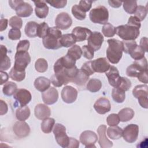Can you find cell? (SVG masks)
Segmentation results:
<instances>
[{
  "label": "cell",
  "mask_w": 148,
  "mask_h": 148,
  "mask_svg": "<svg viewBox=\"0 0 148 148\" xmlns=\"http://www.w3.org/2000/svg\"><path fill=\"white\" fill-rule=\"evenodd\" d=\"M106 126L102 124L97 129V133L99 136L98 143L101 148H109L113 146V142L108 139L106 136Z\"/></svg>",
  "instance_id": "obj_18"
},
{
  "label": "cell",
  "mask_w": 148,
  "mask_h": 148,
  "mask_svg": "<svg viewBox=\"0 0 148 148\" xmlns=\"http://www.w3.org/2000/svg\"><path fill=\"white\" fill-rule=\"evenodd\" d=\"M89 18L93 23L105 24L109 20V12L104 6H98L91 10Z\"/></svg>",
  "instance_id": "obj_4"
},
{
  "label": "cell",
  "mask_w": 148,
  "mask_h": 148,
  "mask_svg": "<svg viewBox=\"0 0 148 148\" xmlns=\"http://www.w3.org/2000/svg\"><path fill=\"white\" fill-rule=\"evenodd\" d=\"M108 3L109 5L114 8H118L121 6L123 2L120 1H108Z\"/></svg>",
  "instance_id": "obj_62"
},
{
  "label": "cell",
  "mask_w": 148,
  "mask_h": 148,
  "mask_svg": "<svg viewBox=\"0 0 148 148\" xmlns=\"http://www.w3.org/2000/svg\"><path fill=\"white\" fill-rule=\"evenodd\" d=\"M72 13L73 16L77 20H83L86 17V12L79 6V5H75L72 8Z\"/></svg>",
  "instance_id": "obj_38"
},
{
  "label": "cell",
  "mask_w": 148,
  "mask_h": 148,
  "mask_svg": "<svg viewBox=\"0 0 148 148\" xmlns=\"http://www.w3.org/2000/svg\"><path fill=\"white\" fill-rule=\"evenodd\" d=\"M79 147V142L76 139L69 137V143L68 145L69 148H77Z\"/></svg>",
  "instance_id": "obj_60"
},
{
  "label": "cell",
  "mask_w": 148,
  "mask_h": 148,
  "mask_svg": "<svg viewBox=\"0 0 148 148\" xmlns=\"http://www.w3.org/2000/svg\"><path fill=\"white\" fill-rule=\"evenodd\" d=\"M104 40L103 36L99 32H92L87 38L88 46L94 51L100 49L102 44Z\"/></svg>",
  "instance_id": "obj_11"
},
{
  "label": "cell",
  "mask_w": 148,
  "mask_h": 148,
  "mask_svg": "<svg viewBox=\"0 0 148 148\" xmlns=\"http://www.w3.org/2000/svg\"><path fill=\"white\" fill-rule=\"evenodd\" d=\"M102 32L106 37H113L116 34V27H114L111 24L108 23L103 26Z\"/></svg>",
  "instance_id": "obj_43"
},
{
  "label": "cell",
  "mask_w": 148,
  "mask_h": 148,
  "mask_svg": "<svg viewBox=\"0 0 148 148\" xmlns=\"http://www.w3.org/2000/svg\"><path fill=\"white\" fill-rule=\"evenodd\" d=\"M46 3H48L49 5H50L51 6L57 8V9H60L64 8L66 3L67 1L66 0H62V1H46Z\"/></svg>",
  "instance_id": "obj_54"
},
{
  "label": "cell",
  "mask_w": 148,
  "mask_h": 148,
  "mask_svg": "<svg viewBox=\"0 0 148 148\" xmlns=\"http://www.w3.org/2000/svg\"><path fill=\"white\" fill-rule=\"evenodd\" d=\"M110 65L105 57H101L91 61V67L94 72L104 73L107 72Z\"/></svg>",
  "instance_id": "obj_17"
},
{
  "label": "cell",
  "mask_w": 148,
  "mask_h": 148,
  "mask_svg": "<svg viewBox=\"0 0 148 148\" xmlns=\"http://www.w3.org/2000/svg\"><path fill=\"white\" fill-rule=\"evenodd\" d=\"M51 80L44 76H40L36 78L34 82L35 88L42 92L45 91L50 87Z\"/></svg>",
  "instance_id": "obj_24"
},
{
  "label": "cell",
  "mask_w": 148,
  "mask_h": 148,
  "mask_svg": "<svg viewBox=\"0 0 148 148\" xmlns=\"http://www.w3.org/2000/svg\"><path fill=\"white\" fill-rule=\"evenodd\" d=\"M0 114L1 116L5 114L8 110V108L6 103L1 99L0 101Z\"/></svg>",
  "instance_id": "obj_59"
},
{
  "label": "cell",
  "mask_w": 148,
  "mask_h": 148,
  "mask_svg": "<svg viewBox=\"0 0 148 148\" xmlns=\"http://www.w3.org/2000/svg\"><path fill=\"white\" fill-rule=\"evenodd\" d=\"M53 132L58 145L64 148L68 147L69 143V137L66 134L65 126L61 124L57 123L54 125Z\"/></svg>",
  "instance_id": "obj_6"
},
{
  "label": "cell",
  "mask_w": 148,
  "mask_h": 148,
  "mask_svg": "<svg viewBox=\"0 0 148 148\" xmlns=\"http://www.w3.org/2000/svg\"><path fill=\"white\" fill-rule=\"evenodd\" d=\"M131 87V82L130 79L125 77H120L116 87H117L123 91H128Z\"/></svg>",
  "instance_id": "obj_40"
},
{
  "label": "cell",
  "mask_w": 148,
  "mask_h": 148,
  "mask_svg": "<svg viewBox=\"0 0 148 148\" xmlns=\"http://www.w3.org/2000/svg\"><path fill=\"white\" fill-rule=\"evenodd\" d=\"M9 24L13 28L20 29L23 25V21L19 17L14 16L9 19Z\"/></svg>",
  "instance_id": "obj_48"
},
{
  "label": "cell",
  "mask_w": 148,
  "mask_h": 148,
  "mask_svg": "<svg viewBox=\"0 0 148 148\" xmlns=\"http://www.w3.org/2000/svg\"><path fill=\"white\" fill-rule=\"evenodd\" d=\"M139 127L136 124H131L126 126L123 130V136L124 139L128 143L135 142L138 136Z\"/></svg>",
  "instance_id": "obj_9"
},
{
  "label": "cell",
  "mask_w": 148,
  "mask_h": 148,
  "mask_svg": "<svg viewBox=\"0 0 148 148\" xmlns=\"http://www.w3.org/2000/svg\"><path fill=\"white\" fill-rule=\"evenodd\" d=\"M106 121L108 125L109 126H114L119 124L120 123V119L117 114L112 113L108 116Z\"/></svg>",
  "instance_id": "obj_49"
},
{
  "label": "cell",
  "mask_w": 148,
  "mask_h": 148,
  "mask_svg": "<svg viewBox=\"0 0 148 148\" xmlns=\"http://www.w3.org/2000/svg\"><path fill=\"white\" fill-rule=\"evenodd\" d=\"M55 124V120L53 118L47 117L41 123V130L45 134L50 133Z\"/></svg>",
  "instance_id": "obj_32"
},
{
  "label": "cell",
  "mask_w": 148,
  "mask_h": 148,
  "mask_svg": "<svg viewBox=\"0 0 148 148\" xmlns=\"http://www.w3.org/2000/svg\"><path fill=\"white\" fill-rule=\"evenodd\" d=\"M8 19L3 18H2L1 19V23H0L1 28H0V31L1 32L6 29L7 26H8Z\"/></svg>",
  "instance_id": "obj_63"
},
{
  "label": "cell",
  "mask_w": 148,
  "mask_h": 148,
  "mask_svg": "<svg viewBox=\"0 0 148 148\" xmlns=\"http://www.w3.org/2000/svg\"><path fill=\"white\" fill-rule=\"evenodd\" d=\"M102 87V83L101 80L97 79H91L87 83V90L91 92H96L98 91Z\"/></svg>",
  "instance_id": "obj_33"
},
{
  "label": "cell",
  "mask_w": 148,
  "mask_h": 148,
  "mask_svg": "<svg viewBox=\"0 0 148 148\" xmlns=\"http://www.w3.org/2000/svg\"><path fill=\"white\" fill-rule=\"evenodd\" d=\"M35 67L36 71L40 73H43L47 71L48 68V64L45 59L40 58L36 61Z\"/></svg>",
  "instance_id": "obj_42"
},
{
  "label": "cell",
  "mask_w": 148,
  "mask_h": 148,
  "mask_svg": "<svg viewBox=\"0 0 148 148\" xmlns=\"http://www.w3.org/2000/svg\"><path fill=\"white\" fill-rule=\"evenodd\" d=\"M120 119V121L127 122L131 120L135 114L134 111L130 108H125L120 110L117 114Z\"/></svg>",
  "instance_id": "obj_27"
},
{
  "label": "cell",
  "mask_w": 148,
  "mask_h": 148,
  "mask_svg": "<svg viewBox=\"0 0 148 148\" xmlns=\"http://www.w3.org/2000/svg\"><path fill=\"white\" fill-rule=\"evenodd\" d=\"M50 27L46 22L38 24L37 28V36L40 38H44L47 34Z\"/></svg>",
  "instance_id": "obj_41"
},
{
  "label": "cell",
  "mask_w": 148,
  "mask_h": 148,
  "mask_svg": "<svg viewBox=\"0 0 148 148\" xmlns=\"http://www.w3.org/2000/svg\"><path fill=\"white\" fill-rule=\"evenodd\" d=\"M8 50L3 45H1V71L8 70L11 65V62L9 57L6 55Z\"/></svg>",
  "instance_id": "obj_26"
},
{
  "label": "cell",
  "mask_w": 148,
  "mask_h": 148,
  "mask_svg": "<svg viewBox=\"0 0 148 148\" xmlns=\"http://www.w3.org/2000/svg\"><path fill=\"white\" fill-rule=\"evenodd\" d=\"M30 113V109L28 106H20L16 111V117L19 121H25L29 118Z\"/></svg>",
  "instance_id": "obj_31"
},
{
  "label": "cell",
  "mask_w": 148,
  "mask_h": 148,
  "mask_svg": "<svg viewBox=\"0 0 148 148\" xmlns=\"http://www.w3.org/2000/svg\"><path fill=\"white\" fill-rule=\"evenodd\" d=\"M105 75L108 77L109 84L113 87H116L120 77L117 68L114 66L111 65L109 70L105 72Z\"/></svg>",
  "instance_id": "obj_23"
},
{
  "label": "cell",
  "mask_w": 148,
  "mask_h": 148,
  "mask_svg": "<svg viewBox=\"0 0 148 148\" xmlns=\"http://www.w3.org/2000/svg\"><path fill=\"white\" fill-rule=\"evenodd\" d=\"M131 57L135 60H140L144 57L145 51L140 46L137 45L130 53Z\"/></svg>",
  "instance_id": "obj_45"
},
{
  "label": "cell",
  "mask_w": 148,
  "mask_h": 148,
  "mask_svg": "<svg viewBox=\"0 0 148 148\" xmlns=\"http://www.w3.org/2000/svg\"><path fill=\"white\" fill-rule=\"evenodd\" d=\"M80 142L86 148L95 147L94 144L98 140L97 135L93 131L87 130L83 131L80 135Z\"/></svg>",
  "instance_id": "obj_10"
},
{
  "label": "cell",
  "mask_w": 148,
  "mask_h": 148,
  "mask_svg": "<svg viewBox=\"0 0 148 148\" xmlns=\"http://www.w3.org/2000/svg\"><path fill=\"white\" fill-rule=\"evenodd\" d=\"M132 94L137 98L139 105L143 108H148V86L147 84L136 86L132 90Z\"/></svg>",
  "instance_id": "obj_7"
},
{
  "label": "cell",
  "mask_w": 148,
  "mask_h": 148,
  "mask_svg": "<svg viewBox=\"0 0 148 148\" xmlns=\"http://www.w3.org/2000/svg\"><path fill=\"white\" fill-rule=\"evenodd\" d=\"M107 134L113 140L119 139L123 135V130L117 125L110 126L107 130Z\"/></svg>",
  "instance_id": "obj_29"
},
{
  "label": "cell",
  "mask_w": 148,
  "mask_h": 148,
  "mask_svg": "<svg viewBox=\"0 0 148 148\" xmlns=\"http://www.w3.org/2000/svg\"><path fill=\"white\" fill-rule=\"evenodd\" d=\"M123 51L126 54H129L138 45L135 40H123Z\"/></svg>",
  "instance_id": "obj_47"
},
{
  "label": "cell",
  "mask_w": 148,
  "mask_h": 148,
  "mask_svg": "<svg viewBox=\"0 0 148 148\" xmlns=\"http://www.w3.org/2000/svg\"><path fill=\"white\" fill-rule=\"evenodd\" d=\"M127 24L134 26V27H137L138 28H140V27L141 26L140 20L137 17H136L135 16H132L130 17Z\"/></svg>",
  "instance_id": "obj_56"
},
{
  "label": "cell",
  "mask_w": 148,
  "mask_h": 148,
  "mask_svg": "<svg viewBox=\"0 0 148 148\" xmlns=\"http://www.w3.org/2000/svg\"><path fill=\"white\" fill-rule=\"evenodd\" d=\"M13 98L19 102L20 106H26L31 100V92L24 88L17 89L13 95Z\"/></svg>",
  "instance_id": "obj_15"
},
{
  "label": "cell",
  "mask_w": 148,
  "mask_h": 148,
  "mask_svg": "<svg viewBox=\"0 0 148 148\" xmlns=\"http://www.w3.org/2000/svg\"><path fill=\"white\" fill-rule=\"evenodd\" d=\"M42 98L46 105H53L58 100V92L56 88L50 87L45 91L42 92Z\"/></svg>",
  "instance_id": "obj_16"
},
{
  "label": "cell",
  "mask_w": 148,
  "mask_h": 148,
  "mask_svg": "<svg viewBox=\"0 0 148 148\" xmlns=\"http://www.w3.org/2000/svg\"><path fill=\"white\" fill-rule=\"evenodd\" d=\"M9 77L14 81L21 82L25 77V72H20L16 70L13 67L9 72Z\"/></svg>",
  "instance_id": "obj_39"
},
{
  "label": "cell",
  "mask_w": 148,
  "mask_h": 148,
  "mask_svg": "<svg viewBox=\"0 0 148 148\" xmlns=\"http://www.w3.org/2000/svg\"><path fill=\"white\" fill-rule=\"evenodd\" d=\"M125 91L119 89L117 87H114L112 90V97L113 99L117 103H122L125 98Z\"/></svg>",
  "instance_id": "obj_34"
},
{
  "label": "cell",
  "mask_w": 148,
  "mask_h": 148,
  "mask_svg": "<svg viewBox=\"0 0 148 148\" xmlns=\"http://www.w3.org/2000/svg\"><path fill=\"white\" fill-rule=\"evenodd\" d=\"M17 90V84L12 82H8L6 83L2 88L3 93L6 96H11L14 95Z\"/></svg>",
  "instance_id": "obj_36"
},
{
  "label": "cell",
  "mask_w": 148,
  "mask_h": 148,
  "mask_svg": "<svg viewBox=\"0 0 148 148\" xmlns=\"http://www.w3.org/2000/svg\"><path fill=\"white\" fill-rule=\"evenodd\" d=\"M38 23L35 21H29L25 26L24 32L25 35L29 38H35L37 36Z\"/></svg>",
  "instance_id": "obj_28"
},
{
  "label": "cell",
  "mask_w": 148,
  "mask_h": 148,
  "mask_svg": "<svg viewBox=\"0 0 148 148\" xmlns=\"http://www.w3.org/2000/svg\"><path fill=\"white\" fill-rule=\"evenodd\" d=\"M76 42V38L72 34H65L62 35L60 39V43L62 47H69L75 45Z\"/></svg>",
  "instance_id": "obj_30"
},
{
  "label": "cell",
  "mask_w": 148,
  "mask_h": 148,
  "mask_svg": "<svg viewBox=\"0 0 148 148\" xmlns=\"http://www.w3.org/2000/svg\"><path fill=\"white\" fill-rule=\"evenodd\" d=\"M33 12L32 6L27 3L24 2L20 5L16 9V12L18 17H27L31 15Z\"/></svg>",
  "instance_id": "obj_25"
},
{
  "label": "cell",
  "mask_w": 148,
  "mask_h": 148,
  "mask_svg": "<svg viewBox=\"0 0 148 148\" xmlns=\"http://www.w3.org/2000/svg\"><path fill=\"white\" fill-rule=\"evenodd\" d=\"M66 54H68L75 60H77L80 59L82 57V50L79 46L74 45L71 48H69V49H68Z\"/></svg>",
  "instance_id": "obj_37"
},
{
  "label": "cell",
  "mask_w": 148,
  "mask_h": 148,
  "mask_svg": "<svg viewBox=\"0 0 148 148\" xmlns=\"http://www.w3.org/2000/svg\"><path fill=\"white\" fill-rule=\"evenodd\" d=\"M94 108L98 113L104 114L110 110L111 105L108 99L101 97L95 101L94 104Z\"/></svg>",
  "instance_id": "obj_19"
},
{
  "label": "cell",
  "mask_w": 148,
  "mask_h": 148,
  "mask_svg": "<svg viewBox=\"0 0 148 148\" xmlns=\"http://www.w3.org/2000/svg\"><path fill=\"white\" fill-rule=\"evenodd\" d=\"M92 3V2L91 1H80L79 6L86 13L91 9Z\"/></svg>",
  "instance_id": "obj_55"
},
{
  "label": "cell",
  "mask_w": 148,
  "mask_h": 148,
  "mask_svg": "<svg viewBox=\"0 0 148 148\" xmlns=\"http://www.w3.org/2000/svg\"><path fill=\"white\" fill-rule=\"evenodd\" d=\"M80 70L89 76L93 75L94 73V71L91 67V61H88L84 63L81 67Z\"/></svg>",
  "instance_id": "obj_51"
},
{
  "label": "cell",
  "mask_w": 148,
  "mask_h": 148,
  "mask_svg": "<svg viewBox=\"0 0 148 148\" xmlns=\"http://www.w3.org/2000/svg\"><path fill=\"white\" fill-rule=\"evenodd\" d=\"M82 55L88 60H91L94 57V51L87 45H84L82 47Z\"/></svg>",
  "instance_id": "obj_52"
},
{
  "label": "cell",
  "mask_w": 148,
  "mask_h": 148,
  "mask_svg": "<svg viewBox=\"0 0 148 148\" xmlns=\"http://www.w3.org/2000/svg\"><path fill=\"white\" fill-rule=\"evenodd\" d=\"M29 42L28 40H20L17 45V51H28L29 47Z\"/></svg>",
  "instance_id": "obj_53"
},
{
  "label": "cell",
  "mask_w": 148,
  "mask_h": 148,
  "mask_svg": "<svg viewBox=\"0 0 148 148\" xmlns=\"http://www.w3.org/2000/svg\"><path fill=\"white\" fill-rule=\"evenodd\" d=\"M88 79L89 76L87 75L80 69L76 77L72 80V83H73L77 86H81L85 84Z\"/></svg>",
  "instance_id": "obj_35"
},
{
  "label": "cell",
  "mask_w": 148,
  "mask_h": 148,
  "mask_svg": "<svg viewBox=\"0 0 148 148\" xmlns=\"http://www.w3.org/2000/svg\"><path fill=\"white\" fill-rule=\"evenodd\" d=\"M77 90L71 86H65L61 91V98L66 103H73L77 99Z\"/></svg>",
  "instance_id": "obj_13"
},
{
  "label": "cell",
  "mask_w": 148,
  "mask_h": 148,
  "mask_svg": "<svg viewBox=\"0 0 148 148\" xmlns=\"http://www.w3.org/2000/svg\"><path fill=\"white\" fill-rule=\"evenodd\" d=\"M72 24V20L71 16L66 12L59 13L55 20V24L59 29L65 30L68 29Z\"/></svg>",
  "instance_id": "obj_12"
},
{
  "label": "cell",
  "mask_w": 148,
  "mask_h": 148,
  "mask_svg": "<svg viewBox=\"0 0 148 148\" xmlns=\"http://www.w3.org/2000/svg\"><path fill=\"white\" fill-rule=\"evenodd\" d=\"M147 13V10L146 7H145L142 5H139L137 6L136 9L134 13V16L137 17L140 20V21H142L145 18Z\"/></svg>",
  "instance_id": "obj_46"
},
{
  "label": "cell",
  "mask_w": 148,
  "mask_h": 148,
  "mask_svg": "<svg viewBox=\"0 0 148 148\" xmlns=\"http://www.w3.org/2000/svg\"><path fill=\"white\" fill-rule=\"evenodd\" d=\"M35 5V12L36 16L39 18H45L49 13V7L45 1H34Z\"/></svg>",
  "instance_id": "obj_20"
},
{
  "label": "cell",
  "mask_w": 148,
  "mask_h": 148,
  "mask_svg": "<svg viewBox=\"0 0 148 148\" xmlns=\"http://www.w3.org/2000/svg\"><path fill=\"white\" fill-rule=\"evenodd\" d=\"M24 1H21V0H18V1H9V4L10 5V6L14 10H16V8L21 3H24Z\"/></svg>",
  "instance_id": "obj_61"
},
{
  "label": "cell",
  "mask_w": 148,
  "mask_h": 148,
  "mask_svg": "<svg viewBox=\"0 0 148 148\" xmlns=\"http://www.w3.org/2000/svg\"><path fill=\"white\" fill-rule=\"evenodd\" d=\"M61 31L57 27H51L49 29L48 34L43 38V45L47 49L56 50L62 47L60 43V39L62 36Z\"/></svg>",
  "instance_id": "obj_2"
},
{
  "label": "cell",
  "mask_w": 148,
  "mask_h": 148,
  "mask_svg": "<svg viewBox=\"0 0 148 148\" xmlns=\"http://www.w3.org/2000/svg\"><path fill=\"white\" fill-rule=\"evenodd\" d=\"M146 70H147V61L144 57L140 60H135L133 64L128 66L126 69V74L129 77H137L141 72Z\"/></svg>",
  "instance_id": "obj_5"
},
{
  "label": "cell",
  "mask_w": 148,
  "mask_h": 148,
  "mask_svg": "<svg viewBox=\"0 0 148 148\" xmlns=\"http://www.w3.org/2000/svg\"><path fill=\"white\" fill-rule=\"evenodd\" d=\"M107 42L109 45L106 50L107 59L112 64H117L123 55V47L122 42L113 38L108 39Z\"/></svg>",
  "instance_id": "obj_1"
},
{
  "label": "cell",
  "mask_w": 148,
  "mask_h": 148,
  "mask_svg": "<svg viewBox=\"0 0 148 148\" xmlns=\"http://www.w3.org/2000/svg\"><path fill=\"white\" fill-rule=\"evenodd\" d=\"M13 131L14 134L18 138L27 136L30 133V127L24 121H16L13 126Z\"/></svg>",
  "instance_id": "obj_14"
},
{
  "label": "cell",
  "mask_w": 148,
  "mask_h": 148,
  "mask_svg": "<svg viewBox=\"0 0 148 148\" xmlns=\"http://www.w3.org/2000/svg\"><path fill=\"white\" fill-rule=\"evenodd\" d=\"M34 113L38 119L43 120L50 116L51 111L47 105L43 103H39L35 107Z\"/></svg>",
  "instance_id": "obj_21"
},
{
  "label": "cell",
  "mask_w": 148,
  "mask_h": 148,
  "mask_svg": "<svg viewBox=\"0 0 148 148\" xmlns=\"http://www.w3.org/2000/svg\"><path fill=\"white\" fill-rule=\"evenodd\" d=\"M138 79L145 84H147L148 82V78H147V70H146L145 71H143L142 72H141L138 76L137 77Z\"/></svg>",
  "instance_id": "obj_57"
},
{
  "label": "cell",
  "mask_w": 148,
  "mask_h": 148,
  "mask_svg": "<svg viewBox=\"0 0 148 148\" xmlns=\"http://www.w3.org/2000/svg\"><path fill=\"white\" fill-rule=\"evenodd\" d=\"M1 85H2L3 83H5L9 78V75L6 72L1 71Z\"/></svg>",
  "instance_id": "obj_64"
},
{
  "label": "cell",
  "mask_w": 148,
  "mask_h": 148,
  "mask_svg": "<svg viewBox=\"0 0 148 148\" xmlns=\"http://www.w3.org/2000/svg\"><path fill=\"white\" fill-rule=\"evenodd\" d=\"M91 32L90 29L82 27H76L72 31V34L75 36L76 42H82L86 40Z\"/></svg>",
  "instance_id": "obj_22"
},
{
  "label": "cell",
  "mask_w": 148,
  "mask_h": 148,
  "mask_svg": "<svg viewBox=\"0 0 148 148\" xmlns=\"http://www.w3.org/2000/svg\"><path fill=\"white\" fill-rule=\"evenodd\" d=\"M14 59L13 68L20 72L25 71V68L31 62V57L28 51H17Z\"/></svg>",
  "instance_id": "obj_8"
},
{
  "label": "cell",
  "mask_w": 148,
  "mask_h": 148,
  "mask_svg": "<svg viewBox=\"0 0 148 148\" xmlns=\"http://www.w3.org/2000/svg\"><path fill=\"white\" fill-rule=\"evenodd\" d=\"M21 33L20 29L12 28L8 32V38L11 40H18L21 38Z\"/></svg>",
  "instance_id": "obj_50"
},
{
  "label": "cell",
  "mask_w": 148,
  "mask_h": 148,
  "mask_svg": "<svg viewBox=\"0 0 148 148\" xmlns=\"http://www.w3.org/2000/svg\"><path fill=\"white\" fill-rule=\"evenodd\" d=\"M116 34L123 40H135L139 35V28L128 25H121L116 28Z\"/></svg>",
  "instance_id": "obj_3"
},
{
  "label": "cell",
  "mask_w": 148,
  "mask_h": 148,
  "mask_svg": "<svg viewBox=\"0 0 148 148\" xmlns=\"http://www.w3.org/2000/svg\"><path fill=\"white\" fill-rule=\"evenodd\" d=\"M123 8L124 10L129 14H134L137 8L136 1H130L123 2Z\"/></svg>",
  "instance_id": "obj_44"
},
{
  "label": "cell",
  "mask_w": 148,
  "mask_h": 148,
  "mask_svg": "<svg viewBox=\"0 0 148 148\" xmlns=\"http://www.w3.org/2000/svg\"><path fill=\"white\" fill-rule=\"evenodd\" d=\"M148 39L147 37H143L141 38L140 40V46L144 50L145 52H147L148 51V45H147Z\"/></svg>",
  "instance_id": "obj_58"
}]
</instances>
